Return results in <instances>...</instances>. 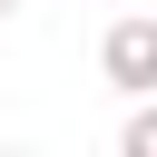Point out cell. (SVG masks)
I'll return each instance as SVG.
<instances>
[{
    "label": "cell",
    "instance_id": "6da1fadb",
    "mask_svg": "<svg viewBox=\"0 0 157 157\" xmlns=\"http://www.w3.org/2000/svg\"><path fill=\"white\" fill-rule=\"evenodd\" d=\"M98 78H108V88H128V98H147V88H157V20H147V10L108 20V39H98Z\"/></svg>",
    "mask_w": 157,
    "mask_h": 157
},
{
    "label": "cell",
    "instance_id": "3957f363",
    "mask_svg": "<svg viewBox=\"0 0 157 157\" xmlns=\"http://www.w3.org/2000/svg\"><path fill=\"white\" fill-rule=\"evenodd\" d=\"M10 10H20V0H0V20H10Z\"/></svg>",
    "mask_w": 157,
    "mask_h": 157
},
{
    "label": "cell",
    "instance_id": "7a4b0ae2",
    "mask_svg": "<svg viewBox=\"0 0 157 157\" xmlns=\"http://www.w3.org/2000/svg\"><path fill=\"white\" fill-rule=\"evenodd\" d=\"M118 147H128V157H157V88H147V98H137V118L118 128Z\"/></svg>",
    "mask_w": 157,
    "mask_h": 157
}]
</instances>
